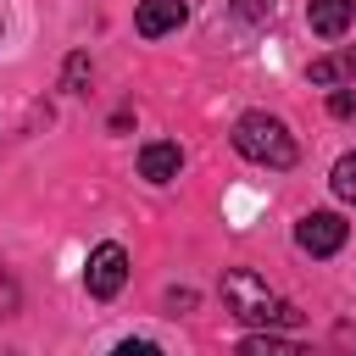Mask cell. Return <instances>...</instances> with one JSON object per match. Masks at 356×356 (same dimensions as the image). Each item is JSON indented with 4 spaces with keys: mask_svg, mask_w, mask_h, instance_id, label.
I'll return each instance as SVG.
<instances>
[{
    "mask_svg": "<svg viewBox=\"0 0 356 356\" xmlns=\"http://www.w3.org/2000/svg\"><path fill=\"white\" fill-rule=\"evenodd\" d=\"M122 284H128V250H122L117 239H100V245L89 250V261H83V289H89L95 300H111Z\"/></svg>",
    "mask_w": 356,
    "mask_h": 356,
    "instance_id": "cell-3",
    "label": "cell"
},
{
    "mask_svg": "<svg viewBox=\"0 0 356 356\" xmlns=\"http://www.w3.org/2000/svg\"><path fill=\"white\" fill-rule=\"evenodd\" d=\"M111 356H161V345H150V339H122Z\"/></svg>",
    "mask_w": 356,
    "mask_h": 356,
    "instance_id": "cell-15",
    "label": "cell"
},
{
    "mask_svg": "<svg viewBox=\"0 0 356 356\" xmlns=\"http://www.w3.org/2000/svg\"><path fill=\"white\" fill-rule=\"evenodd\" d=\"M234 150H239L245 161H256V167H273V172H284V167L300 161L295 134H289L278 117H267V111H245V117L234 122Z\"/></svg>",
    "mask_w": 356,
    "mask_h": 356,
    "instance_id": "cell-2",
    "label": "cell"
},
{
    "mask_svg": "<svg viewBox=\"0 0 356 356\" xmlns=\"http://www.w3.org/2000/svg\"><path fill=\"white\" fill-rule=\"evenodd\" d=\"M239 356H312V345L284 339L278 328H250V334L239 339Z\"/></svg>",
    "mask_w": 356,
    "mask_h": 356,
    "instance_id": "cell-8",
    "label": "cell"
},
{
    "mask_svg": "<svg viewBox=\"0 0 356 356\" xmlns=\"http://www.w3.org/2000/svg\"><path fill=\"white\" fill-rule=\"evenodd\" d=\"M334 345H339L345 356H356V334H350V328H334Z\"/></svg>",
    "mask_w": 356,
    "mask_h": 356,
    "instance_id": "cell-17",
    "label": "cell"
},
{
    "mask_svg": "<svg viewBox=\"0 0 356 356\" xmlns=\"http://www.w3.org/2000/svg\"><path fill=\"white\" fill-rule=\"evenodd\" d=\"M345 217L339 211H306L300 222H295V245L306 250V256H334L339 245H345Z\"/></svg>",
    "mask_w": 356,
    "mask_h": 356,
    "instance_id": "cell-4",
    "label": "cell"
},
{
    "mask_svg": "<svg viewBox=\"0 0 356 356\" xmlns=\"http://www.w3.org/2000/svg\"><path fill=\"white\" fill-rule=\"evenodd\" d=\"M306 78H312L317 89H339V83H350V78H356V44H350V50H328V56H317Z\"/></svg>",
    "mask_w": 356,
    "mask_h": 356,
    "instance_id": "cell-9",
    "label": "cell"
},
{
    "mask_svg": "<svg viewBox=\"0 0 356 356\" xmlns=\"http://www.w3.org/2000/svg\"><path fill=\"white\" fill-rule=\"evenodd\" d=\"M0 356H17V350H0Z\"/></svg>",
    "mask_w": 356,
    "mask_h": 356,
    "instance_id": "cell-18",
    "label": "cell"
},
{
    "mask_svg": "<svg viewBox=\"0 0 356 356\" xmlns=\"http://www.w3.org/2000/svg\"><path fill=\"white\" fill-rule=\"evenodd\" d=\"M306 22L317 39H345L356 28V0H306Z\"/></svg>",
    "mask_w": 356,
    "mask_h": 356,
    "instance_id": "cell-6",
    "label": "cell"
},
{
    "mask_svg": "<svg viewBox=\"0 0 356 356\" xmlns=\"http://www.w3.org/2000/svg\"><path fill=\"white\" fill-rule=\"evenodd\" d=\"M222 306H228L245 328H295V323H300V312H295L267 278H256L250 267H228V273H222Z\"/></svg>",
    "mask_w": 356,
    "mask_h": 356,
    "instance_id": "cell-1",
    "label": "cell"
},
{
    "mask_svg": "<svg viewBox=\"0 0 356 356\" xmlns=\"http://www.w3.org/2000/svg\"><path fill=\"white\" fill-rule=\"evenodd\" d=\"M83 83H89V56H83V50H72V56H67V67H61V89H67V95H83Z\"/></svg>",
    "mask_w": 356,
    "mask_h": 356,
    "instance_id": "cell-11",
    "label": "cell"
},
{
    "mask_svg": "<svg viewBox=\"0 0 356 356\" xmlns=\"http://www.w3.org/2000/svg\"><path fill=\"white\" fill-rule=\"evenodd\" d=\"M328 184H334V195H339V200H350V206H356V150L334 161V172H328Z\"/></svg>",
    "mask_w": 356,
    "mask_h": 356,
    "instance_id": "cell-10",
    "label": "cell"
},
{
    "mask_svg": "<svg viewBox=\"0 0 356 356\" xmlns=\"http://www.w3.org/2000/svg\"><path fill=\"white\" fill-rule=\"evenodd\" d=\"M0 33H6V17H0Z\"/></svg>",
    "mask_w": 356,
    "mask_h": 356,
    "instance_id": "cell-19",
    "label": "cell"
},
{
    "mask_svg": "<svg viewBox=\"0 0 356 356\" xmlns=\"http://www.w3.org/2000/svg\"><path fill=\"white\" fill-rule=\"evenodd\" d=\"M234 11H239L245 22H267V17L278 11V0H234Z\"/></svg>",
    "mask_w": 356,
    "mask_h": 356,
    "instance_id": "cell-13",
    "label": "cell"
},
{
    "mask_svg": "<svg viewBox=\"0 0 356 356\" xmlns=\"http://www.w3.org/2000/svg\"><path fill=\"white\" fill-rule=\"evenodd\" d=\"M167 306H172V312H189V306H195V289H167Z\"/></svg>",
    "mask_w": 356,
    "mask_h": 356,
    "instance_id": "cell-16",
    "label": "cell"
},
{
    "mask_svg": "<svg viewBox=\"0 0 356 356\" xmlns=\"http://www.w3.org/2000/svg\"><path fill=\"white\" fill-rule=\"evenodd\" d=\"M17 306H22V289H17V278L0 267V317H17Z\"/></svg>",
    "mask_w": 356,
    "mask_h": 356,
    "instance_id": "cell-12",
    "label": "cell"
},
{
    "mask_svg": "<svg viewBox=\"0 0 356 356\" xmlns=\"http://www.w3.org/2000/svg\"><path fill=\"white\" fill-rule=\"evenodd\" d=\"M328 111L334 117H356V89H328Z\"/></svg>",
    "mask_w": 356,
    "mask_h": 356,
    "instance_id": "cell-14",
    "label": "cell"
},
{
    "mask_svg": "<svg viewBox=\"0 0 356 356\" xmlns=\"http://www.w3.org/2000/svg\"><path fill=\"white\" fill-rule=\"evenodd\" d=\"M184 17H189L184 0H139V11H134V33H139V39H161V33H178Z\"/></svg>",
    "mask_w": 356,
    "mask_h": 356,
    "instance_id": "cell-5",
    "label": "cell"
},
{
    "mask_svg": "<svg viewBox=\"0 0 356 356\" xmlns=\"http://www.w3.org/2000/svg\"><path fill=\"white\" fill-rule=\"evenodd\" d=\"M178 167H184V150H178L172 139H150V145H139V178H145V184H172Z\"/></svg>",
    "mask_w": 356,
    "mask_h": 356,
    "instance_id": "cell-7",
    "label": "cell"
}]
</instances>
